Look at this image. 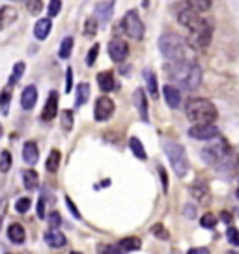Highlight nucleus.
I'll return each mask as SVG.
<instances>
[{
    "label": "nucleus",
    "mask_w": 239,
    "mask_h": 254,
    "mask_svg": "<svg viewBox=\"0 0 239 254\" xmlns=\"http://www.w3.org/2000/svg\"><path fill=\"white\" fill-rule=\"evenodd\" d=\"M178 23L189 30V43L192 45V49L200 51V49L209 47L211 36H213V23L200 15V11L192 8L179 11Z\"/></svg>",
    "instance_id": "nucleus-1"
},
{
    "label": "nucleus",
    "mask_w": 239,
    "mask_h": 254,
    "mask_svg": "<svg viewBox=\"0 0 239 254\" xmlns=\"http://www.w3.org/2000/svg\"><path fill=\"white\" fill-rule=\"evenodd\" d=\"M159 51L170 62H196V49L178 34H163L159 38Z\"/></svg>",
    "instance_id": "nucleus-2"
},
{
    "label": "nucleus",
    "mask_w": 239,
    "mask_h": 254,
    "mask_svg": "<svg viewBox=\"0 0 239 254\" xmlns=\"http://www.w3.org/2000/svg\"><path fill=\"white\" fill-rule=\"evenodd\" d=\"M165 71L183 90H196L202 82V69L196 62H168Z\"/></svg>",
    "instance_id": "nucleus-3"
},
{
    "label": "nucleus",
    "mask_w": 239,
    "mask_h": 254,
    "mask_svg": "<svg viewBox=\"0 0 239 254\" xmlns=\"http://www.w3.org/2000/svg\"><path fill=\"white\" fill-rule=\"evenodd\" d=\"M185 114H187V120L189 122H194V124H213L219 118V112H217L215 105L207 99H191L187 107H185Z\"/></svg>",
    "instance_id": "nucleus-4"
},
{
    "label": "nucleus",
    "mask_w": 239,
    "mask_h": 254,
    "mask_svg": "<svg viewBox=\"0 0 239 254\" xmlns=\"http://www.w3.org/2000/svg\"><path fill=\"white\" fill-rule=\"evenodd\" d=\"M163 148H165V153H167L168 161L172 165V170L178 178H185L187 172H189V159H187V153H185V148L181 144L172 142V140H165L163 142Z\"/></svg>",
    "instance_id": "nucleus-5"
},
{
    "label": "nucleus",
    "mask_w": 239,
    "mask_h": 254,
    "mask_svg": "<svg viewBox=\"0 0 239 254\" xmlns=\"http://www.w3.org/2000/svg\"><path fill=\"white\" fill-rule=\"evenodd\" d=\"M230 155H234V153H232L230 144L226 142L224 138H221V136H215L213 142L202 150V157H204V161L209 163V165H213V167H219V165H221L223 161H226Z\"/></svg>",
    "instance_id": "nucleus-6"
},
{
    "label": "nucleus",
    "mask_w": 239,
    "mask_h": 254,
    "mask_svg": "<svg viewBox=\"0 0 239 254\" xmlns=\"http://www.w3.org/2000/svg\"><path fill=\"white\" fill-rule=\"evenodd\" d=\"M121 28H123V32L127 34L131 40L138 41L144 38V23L142 19L138 17L136 9H131V11H127L123 15V19H121Z\"/></svg>",
    "instance_id": "nucleus-7"
},
{
    "label": "nucleus",
    "mask_w": 239,
    "mask_h": 254,
    "mask_svg": "<svg viewBox=\"0 0 239 254\" xmlns=\"http://www.w3.org/2000/svg\"><path fill=\"white\" fill-rule=\"evenodd\" d=\"M189 136L194 140H213L219 136V127L215 124H194L189 129Z\"/></svg>",
    "instance_id": "nucleus-8"
},
{
    "label": "nucleus",
    "mask_w": 239,
    "mask_h": 254,
    "mask_svg": "<svg viewBox=\"0 0 239 254\" xmlns=\"http://www.w3.org/2000/svg\"><path fill=\"white\" fill-rule=\"evenodd\" d=\"M112 112H114V101H112L111 97H99L96 101V107H94V118L96 122H107V120L112 116Z\"/></svg>",
    "instance_id": "nucleus-9"
},
{
    "label": "nucleus",
    "mask_w": 239,
    "mask_h": 254,
    "mask_svg": "<svg viewBox=\"0 0 239 254\" xmlns=\"http://www.w3.org/2000/svg\"><path fill=\"white\" fill-rule=\"evenodd\" d=\"M129 55V47L123 40H111L109 43V56H111L114 62L121 64Z\"/></svg>",
    "instance_id": "nucleus-10"
},
{
    "label": "nucleus",
    "mask_w": 239,
    "mask_h": 254,
    "mask_svg": "<svg viewBox=\"0 0 239 254\" xmlns=\"http://www.w3.org/2000/svg\"><path fill=\"white\" fill-rule=\"evenodd\" d=\"M56 114H58V94L53 90L47 97V103H45V107H43L41 120H43V122H53V118H55Z\"/></svg>",
    "instance_id": "nucleus-11"
},
{
    "label": "nucleus",
    "mask_w": 239,
    "mask_h": 254,
    "mask_svg": "<svg viewBox=\"0 0 239 254\" xmlns=\"http://www.w3.org/2000/svg\"><path fill=\"white\" fill-rule=\"evenodd\" d=\"M133 99H135V105H136V111L140 114V118H142L144 124H148L150 122V114H148V97L144 94L142 88H138L133 95Z\"/></svg>",
    "instance_id": "nucleus-12"
},
{
    "label": "nucleus",
    "mask_w": 239,
    "mask_h": 254,
    "mask_svg": "<svg viewBox=\"0 0 239 254\" xmlns=\"http://www.w3.org/2000/svg\"><path fill=\"white\" fill-rule=\"evenodd\" d=\"M36 101H38V88L30 84V86L24 88L23 94H21V107L24 111H32Z\"/></svg>",
    "instance_id": "nucleus-13"
},
{
    "label": "nucleus",
    "mask_w": 239,
    "mask_h": 254,
    "mask_svg": "<svg viewBox=\"0 0 239 254\" xmlns=\"http://www.w3.org/2000/svg\"><path fill=\"white\" fill-rule=\"evenodd\" d=\"M191 196L200 204H209V187L204 182H196L191 185Z\"/></svg>",
    "instance_id": "nucleus-14"
},
{
    "label": "nucleus",
    "mask_w": 239,
    "mask_h": 254,
    "mask_svg": "<svg viewBox=\"0 0 239 254\" xmlns=\"http://www.w3.org/2000/svg\"><path fill=\"white\" fill-rule=\"evenodd\" d=\"M23 159H24V163H26V165H36V163H38V159H40V150H38V144L32 142V140L24 142Z\"/></svg>",
    "instance_id": "nucleus-15"
},
{
    "label": "nucleus",
    "mask_w": 239,
    "mask_h": 254,
    "mask_svg": "<svg viewBox=\"0 0 239 254\" xmlns=\"http://www.w3.org/2000/svg\"><path fill=\"white\" fill-rule=\"evenodd\" d=\"M163 94H165V99H167L168 107H172V109H178L179 103H181V92L178 90L176 86L172 84H167V86L163 88Z\"/></svg>",
    "instance_id": "nucleus-16"
},
{
    "label": "nucleus",
    "mask_w": 239,
    "mask_h": 254,
    "mask_svg": "<svg viewBox=\"0 0 239 254\" xmlns=\"http://www.w3.org/2000/svg\"><path fill=\"white\" fill-rule=\"evenodd\" d=\"M45 243L49 247H55V249H60V247L65 245V236L58 228H51L49 232H45Z\"/></svg>",
    "instance_id": "nucleus-17"
},
{
    "label": "nucleus",
    "mask_w": 239,
    "mask_h": 254,
    "mask_svg": "<svg viewBox=\"0 0 239 254\" xmlns=\"http://www.w3.org/2000/svg\"><path fill=\"white\" fill-rule=\"evenodd\" d=\"M8 238H9V241H11V243H15V245L24 243V239H26V232H24L23 224L13 222L11 226H8Z\"/></svg>",
    "instance_id": "nucleus-18"
},
{
    "label": "nucleus",
    "mask_w": 239,
    "mask_h": 254,
    "mask_svg": "<svg viewBox=\"0 0 239 254\" xmlns=\"http://www.w3.org/2000/svg\"><path fill=\"white\" fill-rule=\"evenodd\" d=\"M51 26H53V21H51V17L40 19L38 23L34 24V36H36L38 40H45V38L49 36V32H51Z\"/></svg>",
    "instance_id": "nucleus-19"
},
{
    "label": "nucleus",
    "mask_w": 239,
    "mask_h": 254,
    "mask_svg": "<svg viewBox=\"0 0 239 254\" xmlns=\"http://www.w3.org/2000/svg\"><path fill=\"white\" fill-rule=\"evenodd\" d=\"M17 19V9L13 6H4L0 8V30L9 26L11 23H15Z\"/></svg>",
    "instance_id": "nucleus-20"
},
{
    "label": "nucleus",
    "mask_w": 239,
    "mask_h": 254,
    "mask_svg": "<svg viewBox=\"0 0 239 254\" xmlns=\"http://www.w3.org/2000/svg\"><path fill=\"white\" fill-rule=\"evenodd\" d=\"M112 11H114V2H101V4H97L96 8V19L97 21H101V23H107L109 19L112 17Z\"/></svg>",
    "instance_id": "nucleus-21"
},
{
    "label": "nucleus",
    "mask_w": 239,
    "mask_h": 254,
    "mask_svg": "<svg viewBox=\"0 0 239 254\" xmlns=\"http://www.w3.org/2000/svg\"><path fill=\"white\" fill-rule=\"evenodd\" d=\"M144 80H146V86H148V92L153 99L159 97V86H157V77L152 69H144Z\"/></svg>",
    "instance_id": "nucleus-22"
},
{
    "label": "nucleus",
    "mask_w": 239,
    "mask_h": 254,
    "mask_svg": "<svg viewBox=\"0 0 239 254\" xmlns=\"http://www.w3.org/2000/svg\"><path fill=\"white\" fill-rule=\"evenodd\" d=\"M97 84L101 88V92H112V88H114V73L101 71L97 75Z\"/></svg>",
    "instance_id": "nucleus-23"
},
{
    "label": "nucleus",
    "mask_w": 239,
    "mask_h": 254,
    "mask_svg": "<svg viewBox=\"0 0 239 254\" xmlns=\"http://www.w3.org/2000/svg\"><path fill=\"white\" fill-rule=\"evenodd\" d=\"M23 182H24V187L28 190H34L38 189V183H40V176L36 170H24L23 172Z\"/></svg>",
    "instance_id": "nucleus-24"
},
{
    "label": "nucleus",
    "mask_w": 239,
    "mask_h": 254,
    "mask_svg": "<svg viewBox=\"0 0 239 254\" xmlns=\"http://www.w3.org/2000/svg\"><path fill=\"white\" fill-rule=\"evenodd\" d=\"M90 97V84L88 82H80L77 86V97H75V107H82Z\"/></svg>",
    "instance_id": "nucleus-25"
},
{
    "label": "nucleus",
    "mask_w": 239,
    "mask_h": 254,
    "mask_svg": "<svg viewBox=\"0 0 239 254\" xmlns=\"http://www.w3.org/2000/svg\"><path fill=\"white\" fill-rule=\"evenodd\" d=\"M129 148H131V151L135 153L136 159H142V161H146L148 159V155H146V150H144L142 142L136 138V136H131L129 138Z\"/></svg>",
    "instance_id": "nucleus-26"
},
{
    "label": "nucleus",
    "mask_w": 239,
    "mask_h": 254,
    "mask_svg": "<svg viewBox=\"0 0 239 254\" xmlns=\"http://www.w3.org/2000/svg\"><path fill=\"white\" fill-rule=\"evenodd\" d=\"M140 249V239L138 238H125L120 241V251L129 253V251H138Z\"/></svg>",
    "instance_id": "nucleus-27"
},
{
    "label": "nucleus",
    "mask_w": 239,
    "mask_h": 254,
    "mask_svg": "<svg viewBox=\"0 0 239 254\" xmlns=\"http://www.w3.org/2000/svg\"><path fill=\"white\" fill-rule=\"evenodd\" d=\"M60 167V151L58 150H53L49 153L47 157V163H45V168H47V172H56Z\"/></svg>",
    "instance_id": "nucleus-28"
},
{
    "label": "nucleus",
    "mask_w": 239,
    "mask_h": 254,
    "mask_svg": "<svg viewBox=\"0 0 239 254\" xmlns=\"http://www.w3.org/2000/svg\"><path fill=\"white\" fill-rule=\"evenodd\" d=\"M71 51H73V38H64L62 45H60V51H58V56L62 60H67L71 56Z\"/></svg>",
    "instance_id": "nucleus-29"
},
{
    "label": "nucleus",
    "mask_w": 239,
    "mask_h": 254,
    "mask_svg": "<svg viewBox=\"0 0 239 254\" xmlns=\"http://www.w3.org/2000/svg\"><path fill=\"white\" fill-rule=\"evenodd\" d=\"M187 4H189L192 9L200 11V13H204V11H209V9H211V0H187Z\"/></svg>",
    "instance_id": "nucleus-30"
},
{
    "label": "nucleus",
    "mask_w": 239,
    "mask_h": 254,
    "mask_svg": "<svg viewBox=\"0 0 239 254\" xmlns=\"http://www.w3.org/2000/svg\"><path fill=\"white\" fill-rule=\"evenodd\" d=\"M97 26H99V21L94 19V17H88L86 23H84V34H86L88 38H94L97 34Z\"/></svg>",
    "instance_id": "nucleus-31"
},
{
    "label": "nucleus",
    "mask_w": 239,
    "mask_h": 254,
    "mask_svg": "<svg viewBox=\"0 0 239 254\" xmlns=\"http://www.w3.org/2000/svg\"><path fill=\"white\" fill-rule=\"evenodd\" d=\"M24 69H26L24 62H17L15 65H13V73H11V79H9V84H11V86H13L17 80L23 77V75H24Z\"/></svg>",
    "instance_id": "nucleus-32"
},
{
    "label": "nucleus",
    "mask_w": 239,
    "mask_h": 254,
    "mask_svg": "<svg viewBox=\"0 0 239 254\" xmlns=\"http://www.w3.org/2000/svg\"><path fill=\"white\" fill-rule=\"evenodd\" d=\"M9 168H11V153L4 150L0 153V172H8Z\"/></svg>",
    "instance_id": "nucleus-33"
},
{
    "label": "nucleus",
    "mask_w": 239,
    "mask_h": 254,
    "mask_svg": "<svg viewBox=\"0 0 239 254\" xmlns=\"http://www.w3.org/2000/svg\"><path fill=\"white\" fill-rule=\"evenodd\" d=\"M60 120H62V129L64 131H71L73 129V111H64L60 114Z\"/></svg>",
    "instance_id": "nucleus-34"
},
{
    "label": "nucleus",
    "mask_w": 239,
    "mask_h": 254,
    "mask_svg": "<svg viewBox=\"0 0 239 254\" xmlns=\"http://www.w3.org/2000/svg\"><path fill=\"white\" fill-rule=\"evenodd\" d=\"M200 224H202L204 228H207V230H211V228L217 226V217L213 213H204L202 219H200Z\"/></svg>",
    "instance_id": "nucleus-35"
},
{
    "label": "nucleus",
    "mask_w": 239,
    "mask_h": 254,
    "mask_svg": "<svg viewBox=\"0 0 239 254\" xmlns=\"http://www.w3.org/2000/svg\"><path fill=\"white\" fill-rule=\"evenodd\" d=\"M11 101V84H6V86L2 88V92H0V107H4V111H6V107L9 105Z\"/></svg>",
    "instance_id": "nucleus-36"
},
{
    "label": "nucleus",
    "mask_w": 239,
    "mask_h": 254,
    "mask_svg": "<svg viewBox=\"0 0 239 254\" xmlns=\"http://www.w3.org/2000/svg\"><path fill=\"white\" fill-rule=\"evenodd\" d=\"M152 234L155 236L157 239H163V241H167L168 239V232H167V228L161 224V222H157V224H153L152 226Z\"/></svg>",
    "instance_id": "nucleus-37"
},
{
    "label": "nucleus",
    "mask_w": 239,
    "mask_h": 254,
    "mask_svg": "<svg viewBox=\"0 0 239 254\" xmlns=\"http://www.w3.org/2000/svg\"><path fill=\"white\" fill-rule=\"evenodd\" d=\"M26 8L32 15H40L43 9V2L41 0H26Z\"/></svg>",
    "instance_id": "nucleus-38"
},
{
    "label": "nucleus",
    "mask_w": 239,
    "mask_h": 254,
    "mask_svg": "<svg viewBox=\"0 0 239 254\" xmlns=\"http://www.w3.org/2000/svg\"><path fill=\"white\" fill-rule=\"evenodd\" d=\"M30 206H32V202H30V198H19L15 202V211L17 213H26L28 209H30Z\"/></svg>",
    "instance_id": "nucleus-39"
},
{
    "label": "nucleus",
    "mask_w": 239,
    "mask_h": 254,
    "mask_svg": "<svg viewBox=\"0 0 239 254\" xmlns=\"http://www.w3.org/2000/svg\"><path fill=\"white\" fill-rule=\"evenodd\" d=\"M226 238L230 239L232 245L239 247V230L236 226H228V230H226Z\"/></svg>",
    "instance_id": "nucleus-40"
},
{
    "label": "nucleus",
    "mask_w": 239,
    "mask_h": 254,
    "mask_svg": "<svg viewBox=\"0 0 239 254\" xmlns=\"http://www.w3.org/2000/svg\"><path fill=\"white\" fill-rule=\"evenodd\" d=\"M60 9H62V0H51V4H49V17L53 19L60 13Z\"/></svg>",
    "instance_id": "nucleus-41"
},
{
    "label": "nucleus",
    "mask_w": 239,
    "mask_h": 254,
    "mask_svg": "<svg viewBox=\"0 0 239 254\" xmlns=\"http://www.w3.org/2000/svg\"><path fill=\"white\" fill-rule=\"evenodd\" d=\"M97 56H99V45H92V49H90V53H88V56H86V64L90 67L96 64Z\"/></svg>",
    "instance_id": "nucleus-42"
},
{
    "label": "nucleus",
    "mask_w": 239,
    "mask_h": 254,
    "mask_svg": "<svg viewBox=\"0 0 239 254\" xmlns=\"http://www.w3.org/2000/svg\"><path fill=\"white\" fill-rule=\"evenodd\" d=\"M71 90H73V69L67 67V71H65V92H71Z\"/></svg>",
    "instance_id": "nucleus-43"
},
{
    "label": "nucleus",
    "mask_w": 239,
    "mask_h": 254,
    "mask_svg": "<svg viewBox=\"0 0 239 254\" xmlns=\"http://www.w3.org/2000/svg\"><path fill=\"white\" fill-rule=\"evenodd\" d=\"M8 198H2L0 200V228H2V221L6 217V211H8Z\"/></svg>",
    "instance_id": "nucleus-44"
},
{
    "label": "nucleus",
    "mask_w": 239,
    "mask_h": 254,
    "mask_svg": "<svg viewBox=\"0 0 239 254\" xmlns=\"http://www.w3.org/2000/svg\"><path fill=\"white\" fill-rule=\"evenodd\" d=\"M60 222H62V219H60V213H58V211H53V213H51V217H49V224H51L53 228H58V226H60Z\"/></svg>",
    "instance_id": "nucleus-45"
},
{
    "label": "nucleus",
    "mask_w": 239,
    "mask_h": 254,
    "mask_svg": "<svg viewBox=\"0 0 239 254\" xmlns=\"http://www.w3.org/2000/svg\"><path fill=\"white\" fill-rule=\"evenodd\" d=\"M183 215L189 217V219H194V217H196V207L192 206V204H187V206L183 207Z\"/></svg>",
    "instance_id": "nucleus-46"
},
{
    "label": "nucleus",
    "mask_w": 239,
    "mask_h": 254,
    "mask_svg": "<svg viewBox=\"0 0 239 254\" xmlns=\"http://www.w3.org/2000/svg\"><path fill=\"white\" fill-rule=\"evenodd\" d=\"M65 204H67V206H69V209H71L73 217H75V219H80L79 209H77V206H75V204H73V200L69 198V196H65Z\"/></svg>",
    "instance_id": "nucleus-47"
},
{
    "label": "nucleus",
    "mask_w": 239,
    "mask_h": 254,
    "mask_svg": "<svg viewBox=\"0 0 239 254\" xmlns=\"http://www.w3.org/2000/svg\"><path fill=\"white\" fill-rule=\"evenodd\" d=\"M159 174H161V182H163V190L167 192L168 190V176H167V172H165V168L163 167L159 168Z\"/></svg>",
    "instance_id": "nucleus-48"
},
{
    "label": "nucleus",
    "mask_w": 239,
    "mask_h": 254,
    "mask_svg": "<svg viewBox=\"0 0 239 254\" xmlns=\"http://www.w3.org/2000/svg\"><path fill=\"white\" fill-rule=\"evenodd\" d=\"M38 217L40 219H45V200L41 198L40 204H38Z\"/></svg>",
    "instance_id": "nucleus-49"
},
{
    "label": "nucleus",
    "mask_w": 239,
    "mask_h": 254,
    "mask_svg": "<svg viewBox=\"0 0 239 254\" xmlns=\"http://www.w3.org/2000/svg\"><path fill=\"white\" fill-rule=\"evenodd\" d=\"M189 253L191 254H207L209 253V249H206V247H198V249H191Z\"/></svg>",
    "instance_id": "nucleus-50"
},
{
    "label": "nucleus",
    "mask_w": 239,
    "mask_h": 254,
    "mask_svg": "<svg viewBox=\"0 0 239 254\" xmlns=\"http://www.w3.org/2000/svg\"><path fill=\"white\" fill-rule=\"evenodd\" d=\"M223 221H226V222H230V221H232V217H230V213H223Z\"/></svg>",
    "instance_id": "nucleus-51"
},
{
    "label": "nucleus",
    "mask_w": 239,
    "mask_h": 254,
    "mask_svg": "<svg viewBox=\"0 0 239 254\" xmlns=\"http://www.w3.org/2000/svg\"><path fill=\"white\" fill-rule=\"evenodd\" d=\"M2 135H4V129H2V124H0V138H2Z\"/></svg>",
    "instance_id": "nucleus-52"
},
{
    "label": "nucleus",
    "mask_w": 239,
    "mask_h": 254,
    "mask_svg": "<svg viewBox=\"0 0 239 254\" xmlns=\"http://www.w3.org/2000/svg\"><path fill=\"white\" fill-rule=\"evenodd\" d=\"M236 196L239 198V187H238V190H236Z\"/></svg>",
    "instance_id": "nucleus-53"
},
{
    "label": "nucleus",
    "mask_w": 239,
    "mask_h": 254,
    "mask_svg": "<svg viewBox=\"0 0 239 254\" xmlns=\"http://www.w3.org/2000/svg\"><path fill=\"white\" fill-rule=\"evenodd\" d=\"M144 6H148V0H144Z\"/></svg>",
    "instance_id": "nucleus-54"
}]
</instances>
